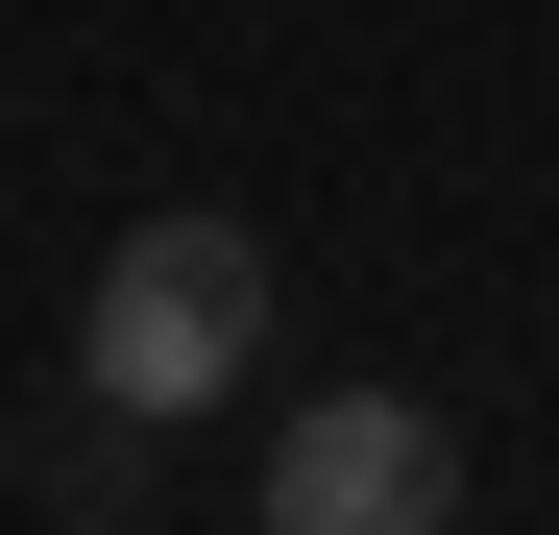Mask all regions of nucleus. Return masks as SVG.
I'll return each instance as SVG.
<instances>
[{"instance_id": "f03ea898", "label": "nucleus", "mask_w": 559, "mask_h": 535, "mask_svg": "<svg viewBox=\"0 0 559 535\" xmlns=\"http://www.w3.org/2000/svg\"><path fill=\"white\" fill-rule=\"evenodd\" d=\"M267 535H462V438H438L414 390L267 414Z\"/></svg>"}, {"instance_id": "f257e3e1", "label": "nucleus", "mask_w": 559, "mask_h": 535, "mask_svg": "<svg viewBox=\"0 0 559 535\" xmlns=\"http://www.w3.org/2000/svg\"><path fill=\"white\" fill-rule=\"evenodd\" d=\"M267 366V243L243 219H122L98 243V293H73V390H98V414H219Z\"/></svg>"}, {"instance_id": "7ed1b4c3", "label": "nucleus", "mask_w": 559, "mask_h": 535, "mask_svg": "<svg viewBox=\"0 0 559 535\" xmlns=\"http://www.w3.org/2000/svg\"><path fill=\"white\" fill-rule=\"evenodd\" d=\"M49 511H146V414H73L49 438Z\"/></svg>"}]
</instances>
